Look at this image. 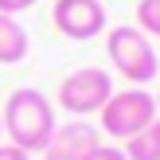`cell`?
<instances>
[{
    "instance_id": "8992f818",
    "label": "cell",
    "mask_w": 160,
    "mask_h": 160,
    "mask_svg": "<svg viewBox=\"0 0 160 160\" xmlns=\"http://www.w3.org/2000/svg\"><path fill=\"white\" fill-rule=\"evenodd\" d=\"M98 145H102V133L86 117H74V121L59 125L51 133V141L43 148V160H86Z\"/></svg>"
},
{
    "instance_id": "6da1fadb",
    "label": "cell",
    "mask_w": 160,
    "mask_h": 160,
    "mask_svg": "<svg viewBox=\"0 0 160 160\" xmlns=\"http://www.w3.org/2000/svg\"><path fill=\"white\" fill-rule=\"evenodd\" d=\"M0 129L23 152H43L51 133L59 129V117H55V106L31 86H20V90L8 94L4 113H0Z\"/></svg>"
},
{
    "instance_id": "8fae6325",
    "label": "cell",
    "mask_w": 160,
    "mask_h": 160,
    "mask_svg": "<svg viewBox=\"0 0 160 160\" xmlns=\"http://www.w3.org/2000/svg\"><path fill=\"white\" fill-rule=\"evenodd\" d=\"M39 0H0V12L4 16H20V12H28V8H35Z\"/></svg>"
},
{
    "instance_id": "7c38bea8",
    "label": "cell",
    "mask_w": 160,
    "mask_h": 160,
    "mask_svg": "<svg viewBox=\"0 0 160 160\" xmlns=\"http://www.w3.org/2000/svg\"><path fill=\"white\" fill-rule=\"evenodd\" d=\"M0 160H31V152H23V148H16L12 141H8V145L0 141Z\"/></svg>"
},
{
    "instance_id": "ba28073f",
    "label": "cell",
    "mask_w": 160,
    "mask_h": 160,
    "mask_svg": "<svg viewBox=\"0 0 160 160\" xmlns=\"http://www.w3.org/2000/svg\"><path fill=\"white\" fill-rule=\"evenodd\" d=\"M121 152H125V160H160V117L152 125H145L141 133H133L121 145Z\"/></svg>"
},
{
    "instance_id": "4fadbf2b",
    "label": "cell",
    "mask_w": 160,
    "mask_h": 160,
    "mask_svg": "<svg viewBox=\"0 0 160 160\" xmlns=\"http://www.w3.org/2000/svg\"><path fill=\"white\" fill-rule=\"evenodd\" d=\"M152 98H156V113H160V90H156V94H152Z\"/></svg>"
},
{
    "instance_id": "277c9868",
    "label": "cell",
    "mask_w": 160,
    "mask_h": 160,
    "mask_svg": "<svg viewBox=\"0 0 160 160\" xmlns=\"http://www.w3.org/2000/svg\"><path fill=\"white\" fill-rule=\"evenodd\" d=\"M109 94H113L109 70H102V67H78V70H70V74L59 82L55 102H59L62 113L86 117V113H98V109L109 102Z\"/></svg>"
},
{
    "instance_id": "7a4b0ae2",
    "label": "cell",
    "mask_w": 160,
    "mask_h": 160,
    "mask_svg": "<svg viewBox=\"0 0 160 160\" xmlns=\"http://www.w3.org/2000/svg\"><path fill=\"white\" fill-rule=\"evenodd\" d=\"M106 55H109V67H113L129 86L156 82V74H160V55H156L152 39H148L145 31H137L133 23L109 28V35H106Z\"/></svg>"
},
{
    "instance_id": "9c48e42d",
    "label": "cell",
    "mask_w": 160,
    "mask_h": 160,
    "mask_svg": "<svg viewBox=\"0 0 160 160\" xmlns=\"http://www.w3.org/2000/svg\"><path fill=\"white\" fill-rule=\"evenodd\" d=\"M137 31L160 39V0H137Z\"/></svg>"
},
{
    "instance_id": "30bf717a",
    "label": "cell",
    "mask_w": 160,
    "mask_h": 160,
    "mask_svg": "<svg viewBox=\"0 0 160 160\" xmlns=\"http://www.w3.org/2000/svg\"><path fill=\"white\" fill-rule=\"evenodd\" d=\"M86 160H125V152H121V145H98Z\"/></svg>"
},
{
    "instance_id": "52a82bcc",
    "label": "cell",
    "mask_w": 160,
    "mask_h": 160,
    "mask_svg": "<svg viewBox=\"0 0 160 160\" xmlns=\"http://www.w3.org/2000/svg\"><path fill=\"white\" fill-rule=\"evenodd\" d=\"M28 31H23V23L16 20V16H4L0 12V67H16V62L28 59Z\"/></svg>"
},
{
    "instance_id": "5b68a950",
    "label": "cell",
    "mask_w": 160,
    "mask_h": 160,
    "mask_svg": "<svg viewBox=\"0 0 160 160\" xmlns=\"http://www.w3.org/2000/svg\"><path fill=\"white\" fill-rule=\"evenodd\" d=\"M51 23L59 35L74 39V43H86V39H98L106 31L109 16L102 0H55L51 4Z\"/></svg>"
},
{
    "instance_id": "3957f363",
    "label": "cell",
    "mask_w": 160,
    "mask_h": 160,
    "mask_svg": "<svg viewBox=\"0 0 160 160\" xmlns=\"http://www.w3.org/2000/svg\"><path fill=\"white\" fill-rule=\"evenodd\" d=\"M156 98L145 90V86H125V90H113L109 102L98 109V129L113 141H129L133 133H141L145 125L156 121Z\"/></svg>"
},
{
    "instance_id": "5bb4252c",
    "label": "cell",
    "mask_w": 160,
    "mask_h": 160,
    "mask_svg": "<svg viewBox=\"0 0 160 160\" xmlns=\"http://www.w3.org/2000/svg\"><path fill=\"white\" fill-rule=\"evenodd\" d=\"M0 137H4V129H0Z\"/></svg>"
}]
</instances>
